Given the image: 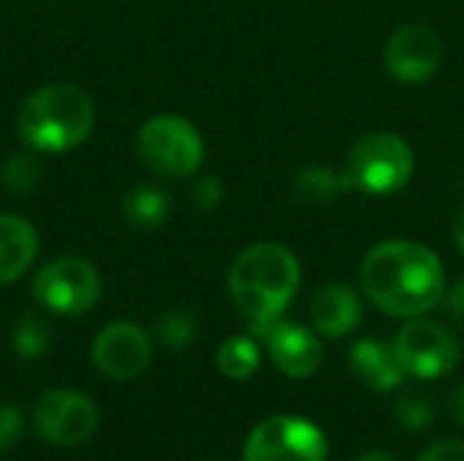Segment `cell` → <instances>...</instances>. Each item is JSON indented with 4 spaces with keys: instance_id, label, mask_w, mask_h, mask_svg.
<instances>
[{
    "instance_id": "2e32d148",
    "label": "cell",
    "mask_w": 464,
    "mask_h": 461,
    "mask_svg": "<svg viewBox=\"0 0 464 461\" xmlns=\"http://www.w3.org/2000/svg\"><path fill=\"white\" fill-rule=\"evenodd\" d=\"M345 190H351V182L343 174H337L334 168L326 166H307L304 171L296 174L294 179V193L299 201L313 204V206H324L337 201Z\"/></svg>"
},
{
    "instance_id": "7a4b0ae2",
    "label": "cell",
    "mask_w": 464,
    "mask_h": 461,
    "mask_svg": "<svg viewBox=\"0 0 464 461\" xmlns=\"http://www.w3.org/2000/svg\"><path fill=\"white\" fill-rule=\"evenodd\" d=\"M302 283L296 255L277 242L245 247L228 269V293L250 326H266L283 318Z\"/></svg>"
},
{
    "instance_id": "e0dca14e",
    "label": "cell",
    "mask_w": 464,
    "mask_h": 461,
    "mask_svg": "<svg viewBox=\"0 0 464 461\" xmlns=\"http://www.w3.org/2000/svg\"><path fill=\"white\" fill-rule=\"evenodd\" d=\"M169 196L152 185H141L133 187L125 198H122V212L128 217L130 226L136 228H155L169 217Z\"/></svg>"
},
{
    "instance_id": "9a60e30c",
    "label": "cell",
    "mask_w": 464,
    "mask_h": 461,
    "mask_svg": "<svg viewBox=\"0 0 464 461\" xmlns=\"http://www.w3.org/2000/svg\"><path fill=\"white\" fill-rule=\"evenodd\" d=\"M348 361H351L353 375L372 391H394L405 378V370H402L394 348L383 345L378 340L356 342L348 353Z\"/></svg>"
},
{
    "instance_id": "ffe728a7",
    "label": "cell",
    "mask_w": 464,
    "mask_h": 461,
    "mask_svg": "<svg viewBox=\"0 0 464 461\" xmlns=\"http://www.w3.org/2000/svg\"><path fill=\"white\" fill-rule=\"evenodd\" d=\"M41 182V163L33 155H11L0 166V185L11 196H27Z\"/></svg>"
},
{
    "instance_id": "4316f807",
    "label": "cell",
    "mask_w": 464,
    "mask_h": 461,
    "mask_svg": "<svg viewBox=\"0 0 464 461\" xmlns=\"http://www.w3.org/2000/svg\"><path fill=\"white\" fill-rule=\"evenodd\" d=\"M449 416L464 429V383L462 386H457V389L451 391V397H449Z\"/></svg>"
},
{
    "instance_id": "6da1fadb",
    "label": "cell",
    "mask_w": 464,
    "mask_h": 461,
    "mask_svg": "<svg viewBox=\"0 0 464 461\" xmlns=\"http://www.w3.org/2000/svg\"><path fill=\"white\" fill-rule=\"evenodd\" d=\"M362 288L386 315L419 318L443 302L446 274L430 247L411 239H389L364 255Z\"/></svg>"
},
{
    "instance_id": "d6986e66",
    "label": "cell",
    "mask_w": 464,
    "mask_h": 461,
    "mask_svg": "<svg viewBox=\"0 0 464 461\" xmlns=\"http://www.w3.org/2000/svg\"><path fill=\"white\" fill-rule=\"evenodd\" d=\"M11 340H14V351L22 359H38L52 348V326L35 312H24L16 321Z\"/></svg>"
},
{
    "instance_id": "ba28073f",
    "label": "cell",
    "mask_w": 464,
    "mask_h": 461,
    "mask_svg": "<svg viewBox=\"0 0 464 461\" xmlns=\"http://www.w3.org/2000/svg\"><path fill=\"white\" fill-rule=\"evenodd\" d=\"M245 461H326V437L304 418L275 416L250 432Z\"/></svg>"
},
{
    "instance_id": "cb8c5ba5",
    "label": "cell",
    "mask_w": 464,
    "mask_h": 461,
    "mask_svg": "<svg viewBox=\"0 0 464 461\" xmlns=\"http://www.w3.org/2000/svg\"><path fill=\"white\" fill-rule=\"evenodd\" d=\"M190 196H193L196 209L209 212V209H215L223 201V182L218 177H201V179H196Z\"/></svg>"
},
{
    "instance_id": "3957f363",
    "label": "cell",
    "mask_w": 464,
    "mask_h": 461,
    "mask_svg": "<svg viewBox=\"0 0 464 461\" xmlns=\"http://www.w3.org/2000/svg\"><path fill=\"white\" fill-rule=\"evenodd\" d=\"M95 125L90 95L65 82L38 87L19 109L16 130L38 155H60L84 144Z\"/></svg>"
},
{
    "instance_id": "83f0119b",
    "label": "cell",
    "mask_w": 464,
    "mask_h": 461,
    "mask_svg": "<svg viewBox=\"0 0 464 461\" xmlns=\"http://www.w3.org/2000/svg\"><path fill=\"white\" fill-rule=\"evenodd\" d=\"M451 234H454V245H457V250L464 255V206L457 212V217H454Z\"/></svg>"
},
{
    "instance_id": "5bb4252c",
    "label": "cell",
    "mask_w": 464,
    "mask_h": 461,
    "mask_svg": "<svg viewBox=\"0 0 464 461\" xmlns=\"http://www.w3.org/2000/svg\"><path fill=\"white\" fill-rule=\"evenodd\" d=\"M38 255V231L19 215L0 212V285L19 280Z\"/></svg>"
},
{
    "instance_id": "44dd1931",
    "label": "cell",
    "mask_w": 464,
    "mask_h": 461,
    "mask_svg": "<svg viewBox=\"0 0 464 461\" xmlns=\"http://www.w3.org/2000/svg\"><path fill=\"white\" fill-rule=\"evenodd\" d=\"M196 331H198V323H196V315L188 312V310H166L158 321H155V334L158 340L166 345V348H174V351H182L188 348L193 340H196Z\"/></svg>"
},
{
    "instance_id": "30bf717a",
    "label": "cell",
    "mask_w": 464,
    "mask_h": 461,
    "mask_svg": "<svg viewBox=\"0 0 464 461\" xmlns=\"http://www.w3.org/2000/svg\"><path fill=\"white\" fill-rule=\"evenodd\" d=\"M386 71L405 84L427 82L443 65V41L430 24H402L383 49Z\"/></svg>"
},
{
    "instance_id": "603a6c76",
    "label": "cell",
    "mask_w": 464,
    "mask_h": 461,
    "mask_svg": "<svg viewBox=\"0 0 464 461\" xmlns=\"http://www.w3.org/2000/svg\"><path fill=\"white\" fill-rule=\"evenodd\" d=\"M22 429H24V418L19 408L3 402L0 405V454H8L16 446V440L22 437Z\"/></svg>"
},
{
    "instance_id": "484cf974",
    "label": "cell",
    "mask_w": 464,
    "mask_h": 461,
    "mask_svg": "<svg viewBox=\"0 0 464 461\" xmlns=\"http://www.w3.org/2000/svg\"><path fill=\"white\" fill-rule=\"evenodd\" d=\"M449 315L459 329H464V280H459L457 288L449 293Z\"/></svg>"
},
{
    "instance_id": "ac0fdd59",
    "label": "cell",
    "mask_w": 464,
    "mask_h": 461,
    "mask_svg": "<svg viewBox=\"0 0 464 461\" xmlns=\"http://www.w3.org/2000/svg\"><path fill=\"white\" fill-rule=\"evenodd\" d=\"M261 364V351L253 337H228L218 348V370L231 380H247Z\"/></svg>"
},
{
    "instance_id": "4fadbf2b",
    "label": "cell",
    "mask_w": 464,
    "mask_h": 461,
    "mask_svg": "<svg viewBox=\"0 0 464 461\" xmlns=\"http://www.w3.org/2000/svg\"><path fill=\"white\" fill-rule=\"evenodd\" d=\"M313 326L324 337H345L362 321V302L345 283H324L310 299Z\"/></svg>"
},
{
    "instance_id": "7c38bea8",
    "label": "cell",
    "mask_w": 464,
    "mask_h": 461,
    "mask_svg": "<svg viewBox=\"0 0 464 461\" xmlns=\"http://www.w3.org/2000/svg\"><path fill=\"white\" fill-rule=\"evenodd\" d=\"M253 334L266 342L269 356L283 375L302 380V378H310L318 372L324 348L310 329H304L299 323L275 321L266 326H253Z\"/></svg>"
},
{
    "instance_id": "7402d4cb",
    "label": "cell",
    "mask_w": 464,
    "mask_h": 461,
    "mask_svg": "<svg viewBox=\"0 0 464 461\" xmlns=\"http://www.w3.org/2000/svg\"><path fill=\"white\" fill-rule=\"evenodd\" d=\"M394 416L397 421L408 429V432H427L435 421V405L427 394H419V391H411V394H402L397 408H394Z\"/></svg>"
},
{
    "instance_id": "277c9868",
    "label": "cell",
    "mask_w": 464,
    "mask_h": 461,
    "mask_svg": "<svg viewBox=\"0 0 464 461\" xmlns=\"http://www.w3.org/2000/svg\"><path fill=\"white\" fill-rule=\"evenodd\" d=\"M416 160L405 139L397 133L381 130L362 136L345 163V177L351 190H362L367 196H389L402 190L413 177Z\"/></svg>"
},
{
    "instance_id": "d4e9b609",
    "label": "cell",
    "mask_w": 464,
    "mask_h": 461,
    "mask_svg": "<svg viewBox=\"0 0 464 461\" xmlns=\"http://www.w3.org/2000/svg\"><path fill=\"white\" fill-rule=\"evenodd\" d=\"M419 461H464V443L459 440H440L430 446Z\"/></svg>"
},
{
    "instance_id": "52a82bcc",
    "label": "cell",
    "mask_w": 464,
    "mask_h": 461,
    "mask_svg": "<svg viewBox=\"0 0 464 461\" xmlns=\"http://www.w3.org/2000/svg\"><path fill=\"white\" fill-rule=\"evenodd\" d=\"M394 353L405 370V375L432 380L457 370L462 348L459 340L435 321H411L394 337Z\"/></svg>"
},
{
    "instance_id": "8fae6325",
    "label": "cell",
    "mask_w": 464,
    "mask_h": 461,
    "mask_svg": "<svg viewBox=\"0 0 464 461\" xmlns=\"http://www.w3.org/2000/svg\"><path fill=\"white\" fill-rule=\"evenodd\" d=\"M152 359V342L147 331L133 321H114L98 331L92 342V361L101 375L111 380L139 378Z\"/></svg>"
},
{
    "instance_id": "5b68a950",
    "label": "cell",
    "mask_w": 464,
    "mask_h": 461,
    "mask_svg": "<svg viewBox=\"0 0 464 461\" xmlns=\"http://www.w3.org/2000/svg\"><path fill=\"white\" fill-rule=\"evenodd\" d=\"M136 149L150 171L171 179L196 174L204 160V141L196 125L177 114H158L147 120L139 130Z\"/></svg>"
},
{
    "instance_id": "8992f818",
    "label": "cell",
    "mask_w": 464,
    "mask_h": 461,
    "mask_svg": "<svg viewBox=\"0 0 464 461\" xmlns=\"http://www.w3.org/2000/svg\"><path fill=\"white\" fill-rule=\"evenodd\" d=\"M103 283L98 269L79 258L63 255L38 269L33 277V296L41 307L57 315H82L101 299Z\"/></svg>"
},
{
    "instance_id": "9c48e42d",
    "label": "cell",
    "mask_w": 464,
    "mask_h": 461,
    "mask_svg": "<svg viewBox=\"0 0 464 461\" xmlns=\"http://www.w3.org/2000/svg\"><path fill=\"white\" fill-rule=\"evenodd\" d=\"M35 435L57 448H76L87 443L98 427V410L90 397L79 391H46L33 408Z\"/></svg>"
},
{
    "instance_id": "f1b7e54d",
    "label": "cell",
    "mask_w": 464,
    "mask_h": 461,
    "mask_svg": "<svg viewBox=\"0 0 464 461\" xmlns=\"http://www.w3.org/2000/svg\"><path fill=\"white\" fill-rule=\"evenodd\" d=\"M359 461H397L392 454H386V451H370V454H364Z\"/></svg>"
}]
</instances>
